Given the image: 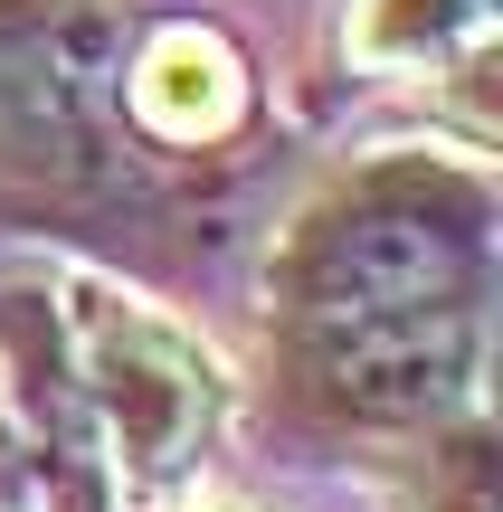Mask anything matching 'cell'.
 <instances>
[{"mask_svg":"<svg viewBox=\"0 0 503 512\" xmlns=\"http://www.w3.org/2000/svg\"><path fill=\"white\" fill-rule=\"evenodd\" d=\"M276 323L342 418H428L475 370L485 190L437 162H380L314 200L285 238Z\"/></svg>","mask_w":503,"mask_h":512,"instance_id":"6da1fadb","label":"cell"},{"mask_svg":"<svg viewBox=\"0 0 503 512\" xmlns=\"http://www.w3.org/2000/svg\"><path fill=\"white\" fill-rule=\"evenodd\" d=\"M76 351H86V389L105 399L114 446L133 456V475H171V465L209 437L219 370L171 323L114 304V294H86V304H76Z\"/></svg>","mask_w":503,"mask_h":512,"instance_id":"7a4b0ae2","label":"cell"},{"mask_svg":"<svg viewBox=\"0 0 503 512\" xmlns=\"http://www.w3.org/2000/svg\"><path fill=\"white\" fill-rule=\"evenodd\" d=\"M133 114H143L162 143H219L247 114V67L228 38L209 29H162L133 57Z\"/></svg>","mask_w":503,"mask_h":512,"instance_id":"3957f363","label":"cell"},{"mask_svg":"<svg viewBox=\"0 0 503 512\" xmlns=\"http://www.w3.org/2000/svg\"><path fill=\"white\" fill-rule=\"evenodd\" d=\"M475 29H485V0H371L352 48L380 57V67H418V57H447Z\"/></svg>","mask_w":503,"mask_h":512,"instance_id":"277c9868","label":"cell"}]
</instances>
